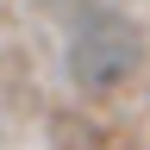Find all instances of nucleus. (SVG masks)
Returning a JSON list of instances; mask_svg holds the SVG:
<instances>
[{
	"label": "nucleus",
	"instance_id": "nucleus-1",
	"mask_svg": "<svg viewBox=\"0 0 150 150\" xmlns=\"http://www.w3.org/2000/svg\"><path fill=\"white\" fill-rule=\"evenodd\" d=\"M138 69H144V31L131 25L125 13L88 6V13L69 25V44H63V75H69V88H75V94H88V100H100V94H119Z\"/></svg>",
	"mask_w": 150,
	"mask_h": 150
},
{
	"label": "nucleus",
	"instance_id": "nucleus-2",
	"mask_svg": "<svg viewBox=\"0 0 150 150\" xmlns=\"http://www.w3.org/2000/svg\"><path fill=\"white\" fill-rule=\"evenodd\" d=\"M44 13H69V6H88V0H38Z\"/></svg>",
	"mask_w": 150,
	"mask_h": 150
}]
</instances>
